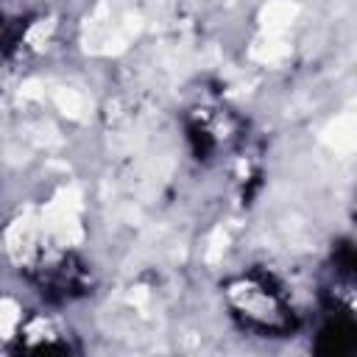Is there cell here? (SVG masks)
Listing matches in <instances>:
<instances>
[{
    "mask_svg": "<svg viewBox=\"0 0 357 357\" xmlns=\"http://www.w3.org/2000/svg\"><path fill=\"white\" fill-rule=\"evenodd\" d=\"M354 326L351 321L346 318H332L321 332H318V340H315V351L321 354H329V357H343L354 349Z\"/></svg>",
    "mask_w": 357,
    "mask_h": 357,
    "instance_id": "3",
    "label": "cell"
},
{
    "mask_svg": "<svg viewBox=\"0 0 357 357\" xmlns=\"http://www.w3.org/2000/svg\"><path fill=\"white\" fill-rule=\"evenodd\" d=\"M33 282L39 293L47 298H73V296H81L86 287L84 268L73 257H61L56 262H47V268L45 265L36 268Z\"/></svg>",
    "mask_w": 357,
    "mask_h": 357,
    "instance_id": "2",
    "label": "cell"
},
{
    "mask_svg": "<svg viewBox=\"0 0 357 357\" xmlns=\"http://www.w3.org/2000/svg\"><path fill=\"white\" fill-rule=\"evenodd\" d=\"M226 304L243 329H251L262 337H282L296 326V315L284 290L259 271L231 279L226 284Z\"/></svg>",
    "mask_w": 357,
    "mask_h": 357,
    "instance_id": "1",
    "label": "cell"
}]
</instances>
